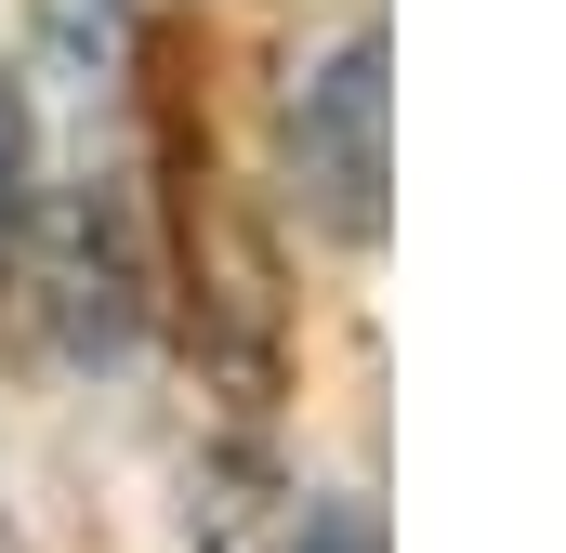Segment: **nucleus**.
I'll list each match as a JSON object with an SVG mask.
<instances>
[{"label":"nucleus","mask_w":566,"mask_h":553,"mask_svg":"<svg viewBox=\"0 0 566 553\" xmlns=\"http://www.w3.org/2000/svg\"><path fill=\"white\" fill-rule=\"evenodd\" d=\"M290 553H382V528H369L356 501H316V514L290 528Z\"/></svg>","instance_id":"nucleus-2"},{"label":"nucleus","mask_w":566,"mask_h":553,"mask_svg":"<svg viewBox=\"0 0 566 553\" xmlns=\"http://www.w3.org/2000/svg\"><path fill=\"white\" fill-rule=\"evenodd\" d=\"M382 27H343L316 66H303V93H290V198L343 238V251H369L382 238V185H396V158H382Z\"/></svg>","instance_id":"nucleus-1"}]
</instances>
